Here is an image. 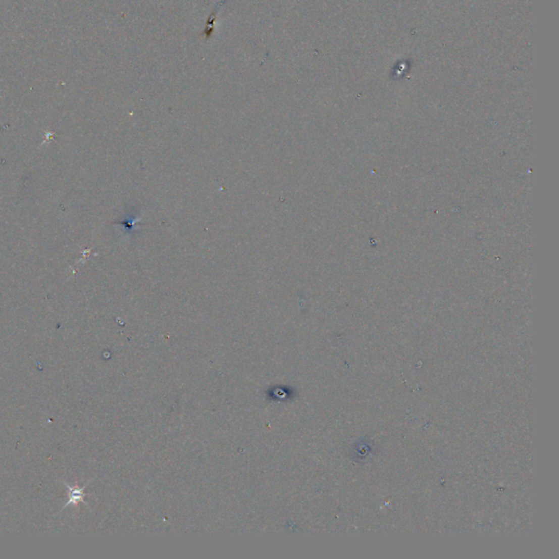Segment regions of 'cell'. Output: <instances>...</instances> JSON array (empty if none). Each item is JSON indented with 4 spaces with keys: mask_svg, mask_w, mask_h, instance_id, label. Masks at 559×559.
Here are the masks:
<instances>
[{
    "mask_svg": "<svg viewBox=\"0 0 559 559\" xmlns=\"http://www.w3.org/2000/svg\"><path fill=\"white\" fill-rule=\"evenodd\" d=\"M66 486H67V488H68V491H69V500H68V502H67V503L65 504V507H64V508L68 507L70 503L76 504V503H78V502H80V501H82V502H84L85 504H87V503L84 501V494H83V493H84V487H83V488H79V487H75V488H73V487H70L68 484H66Z\"/></svg>",
    "mask_w": 559,
    "mask_h": 559,
    "instance_id": "obj_1",
    "label": "cell"
}]
</instances>
